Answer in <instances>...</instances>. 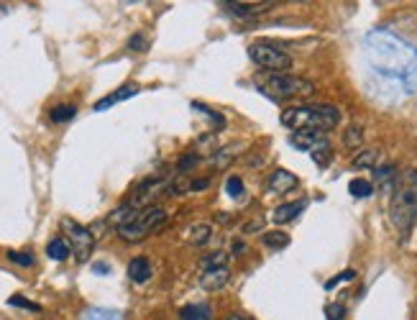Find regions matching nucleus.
I'll return each instance as SVG.
<instances>
[{
  "label": "nucleus",
  "instance_id": "nucleus-35",
  "mask_svg": "<svg viewBox=\"0 0 417 320\" xmlns=\"http://www.w3.org/2000/svg\"><path fill=\"white\" fill-rule=\"evenodd\" d=\"M95 269H97V274H105L108 267H105V264H95Z\"/></svg>",
  "mask_w": 417,
  "mask_h": 320
},
{
  "label": "nucleus",
  "instance_id": "nucleus-10",
  "mask_svg": "<svg viewBox=\"0 0 417 320\" xmlns=\"http://www.w3.org/2000/svg\"><path fill=\"white\" fill-rule=\"evenodd\" d=\"M300 184V180H297V175H292V172H287V169H274L272 177H269V193H290V190H294Z\"/></svg>",
  "mask_w": 417,
  "mask_h": 320
},
{
  "label": "nucleus",
  "instance_id": "nucleus-21",
  "mask_svg": "<svg viewBox=\"0 0 417 320\" xmlns=\"http://www.w3.org/2000/svg\"><path fill=\"white\" fill-rule=\"evenodd\" d=\"M75 113H77V108L64 103V106H57L51 110V121H54V123H64V121H72Z\"/></svg>",
  "mask_w": 417,
  "mask_h": 320
},
{
  "label": "nucleus",
  "instance_id": "nucleus-25",
  "mask_svg": "<svg viewBox=\"0 0 417 320\" xmlns=\"http://www.w3.org/2000/svg\"><path fill=\"white\" fill-rule=\"evenodd\" d=\"M343 315H346V308L340 302H330L325 308V318L328 320H343Z\"/></svg>",
  "mask_w": 417,
  "mask_h": 320
},
{
  "label": "nucleus",
  "instance_id": "nucleus-30",
  "mask_svg": "<svg viewBox=\"0 0 417 320\" xmlns=\"http://www.w3.org/2000/svg\"><path fill=\"white\" fill-rule=\"evenodd\" d=\"M361 136H364V131H361L359 126H353V131H351V134H346V144H349V146L361 144Z\"/></svg>",
  "mask_w": 417,
  "mask_h": 320
},
{
  "label": "nucleus",
  "instance_id": "nucleus-24",
  "mask_svg": "<svg viewBox=\"0 0 417 320\" xmlns=\"http://www.w3.org/2000/svg\"><path fill=\"white\" fill-rule=\"evenodd\" d=\"M8 305H13V308H23V310H31V312H41V305H36V302H31V300H23V297H10Z\"/></svg>",
  "mask_w": 417,
  "mask_h": 320
},
{
  "label": "nucleus",
  "instance_id": "nucleus-15",
  "mask_svg": "<svg viewBox=\"0 0 417 320\" xmlns=\"http://www.w3.org/2000/svg\"><path fill=\"white\" fill-rule=\"evenodd\" d=\"M179 318L182 320H210V305H205V302H192V305H185L182 310H179Z\"/></svg>",
  "mask_w": 417,
  "mask_h": 320
},
{
  "label": "nucleus",
  "instance_id": "nucleus-34",
  "mask_svg": "<svg viewBox=\"0 0 417 320\" xmlns=\"http://www.w3.org/2000/svg\"><path fill=\"white\" fill-rule=\"evenodd\" d=\"M225 320H246V318H243L241 312H231V315H228Z\"/></svg>",
  "mask_w": 417,
  "mask_h": 320
},
{
  "label": "nucleus",
  "instance_id": "nucleus-16",
  "mask_svg": "<svg viewBox=\"0 0 417 320\" xmlns=\"http://www.w3.org/2000/svg\"><path fill=\"white\" fill-rule=\"evenodd\" d=\"M210 238H213V228H210V225L200 223V225H190V228H187V241L192 243V246H205Z\"/></svg>",
  "mask_w": 417,
  "mask_h": 320
},
{
  "label": "nucleus",
  "instance_id": "nucleus-19",
  "mask_svg": "<svg viewBox=\"0 0 417 320\" xmlns=\"http://www.w3.org/2000/svg\"><path fill=\"white\" fill-rule=\"evenodd\" d=\"M353 169H374V164H377V151L374 149H361L359 154L353 156Z\"/></svg>",
  "mask_w": 417,
  "mask_h": 320
},
{
  "label": "nucleus",
  "instance_id": "nucleus-29",
  "mask_svg": "<svg viewBox=\"0 0 417 320\" xmlns=\"http://www.w3.org/2000/svg\"><path fill=\"white\" fill-rule=\"evenodd\" d=\"M192 108H194V110H200V113H207V116L213 118L218 126H225V118L220 116V113H213V110H207V106H203V103H192Z\"/></svg>",
  "mask_w": 417,
  "mask_h": 320
},
{
  "label": "nucleus",
  "instance_id": "nucleus-1",
  "mask_svg": "<svg viewBox=\"0 0 417 320\" xmlns=\"http://www.w3.org/2000/svg\"><path fill=\"white\" fill-rule=\"evenodd\" d=\"M417 221V169H405L397 175L392 187V203H389V223L394 225L399 236L415 225Z\"/></svg>",
  "mask_w": 417,
  "mask_h": 320
},
{
  "label": "nucleus",
  "instance_id": "nucleus-11",
  "mask_svg": "<svg viewBox=\"0 0 417 320\" xmlns=\"http://www.w3.org/2000/svg\"><path fill=\"white\" fill-rule=\"evenodd\" d=\"M307 208V203L305 200H294V203H284L279 205V208H274V213H272V221L277 225H284V223H292L294 218H300L302 210Z\"/></svg>",
  "mask_w": 417,
  "mask_h": 320
},
{
  "label": "nucleus",
  "instance_id": "nucleus-17",
  "mask_svg": "<svg viewBox=\"0 0 417 320\" xmlns=\"http://www.w3.org/2000/svg\"><path fill=\"white\" fill-rule=\"evenodd\" d=\"M231 262V256L225 251H213V254H205L203 259H200V269L207 272V269H218V267H228Z\"/></svg>",
  "mask_w": 417,
  "mask_h": 320
},
{
  "label": "nucleus",
  "instance_id": "nucleus-20",
  "mask_svg": "<svg viewBox=\"0 0 417 320\" xmlns=\"http://www.w3.org/2000/svg\"><path fill=\"white\" fill-rule=\"evenodd\" d=\"M349 193L353 195V197H371V195H374V184H371L369 180L356 177V180H351Z\"/></svg>",
  "mask_w": 417,
  "mask_h": 320
},
{
  "label": "nucleus",
  "instance_id": "nucleus-32",
  "mask_svg": "<svg viewBox=\"0 0 417 320\" xmlns=\"http://www.w3.org/2000/svg\"><path fill=\"white\" fill-rule=\"evenodd\" d=\"M210 184V180H194V182H190V190H194V193H200L203 187H207Z\"/></svg>",
  "mask_w": 417,
  "mask_h": 320
},
{
  "label": "nucleus",
  "instance_id": "nucleus-22",
  "mask_svg": "<svg viewBox=\"0 0 417 320\" xmlns=\"http://www.w3.org/2000/svg\"><path fill=\"white\" fill-rule=\"evenodd\" d=\"M225 190H228V195H231L233 200H238V197H243V180L241 177H228V182H225Z\"/></svg>",
  "mask_w": 417,
  "mask_h": 320
},
{
  "label": "nucleus",
  "instance_id": "nucleus-14",
  "mask_svg": "<svg viewBox=\"0 0 417 320\" xmlns=\"http://www.w3.org/2000/svg\"><path fill=\"white\" fill-rule=\"evenodd\" d=\"M69 254H72V246L64 236H57V238H51L47 246V256L49 259H54V262H64Z\"/></svg>",
  "mask_w": 417,
  "mask_h": 320
},
{
  "label": "nucleus",
  "instance_id": "nucleus-12",
  "mask_svg": "<svg viewBox=\"0 0 417 320\" xmlns=\"http://www.w3.org/2000/svg\"><path fill=\"white\" fill-rule=\"evenodd\" d=\"M138 93V85H123L121 90H116V93H110V95H105L103 100H97L95 108L92 110H97V113H103V110H108V108H113L116 103H121V100H128V97H134Z\"/></svg>",
  "mask_w": 417,
  "mask_h": 320
},
{
  "label": "nucleus",
  "instance_id": "nucleus-6",
  "mask_svg": "<svg viewBox=\"0 0 417 320\" xmlns=\"http://www.w3.org/2000/svg\"><path fill=\"white\" fill-rule=\"evenodd\" d=\"M62 231H64V238L69 241L72 251H75V259L77 262H88L92 249H95V236L90 228H85L82 223L72 221V218H62Z\"/></svg>",
  "mask_w": 417,
  "mask_h": 320
},
{
  "label": "nucleus",
  "instance_id": "nucleus-26",
  "mask_svg": "<svg viewBox=\"0 0 417 320\" xmlns=\"http://www.w3.org/2000/svg\"><path fill=\"white\" fill-rule=\"evenodd\" d=\"M351 280H356V272H353V269H346L343 274H338V277H333V280L325 282V290H333L336 284H340V282H351Z\"/></svg>",
  "mask_w": 417,
  "mask_h": 320
},
{
  "label": "nucleus",
  "instance_id": "nucleus-33",
  "mask_svg": "<svg viewBox=\"0 0 417 320\" xmlns=\"http://www.w3.org/2000/svg\"><path fill=\"white\" fill-rule=\"evenodd\" d=\"M243 249H246V243L236 238V241H233V254H243Z\"/></svg>",
  "mask_w": 417,
  "mask_h": 320
},
{
  "label": "nucleus",
  "instance_id": "nucleus-27",
  "mask_svg": "<svg viewBox=\"0 0 417 320\" xmlns=\"http://www.w3.org/2000/svg\"><path fill=\"white\" fill-rule=\"evenodd\" d=\"M8 259L13 264H21V267H31V264H34V256H31V254H21V251H8Z\"/></svg>",
  "mask_w": 417,
  "mask_h": 320
},
{
  "label": "nucleus",
  "instance_id": "nucleus-5",
  "mask_svg": "<svg viewBox=\"0 0 417 320\" xmlns=\"http://www.w3.org/2000/svg\"><path fill=\"white\" fill-rule=\"evenodd\" d=\"M249 59L253 64L269 75H287L292 67V57L279 49L277 44H269V41H256L249 47Z\"/></svg>",
  "mask_w": 417,
  "mask_h": 320
},
{
  "label": "nucleus",
  "instance_id": "nucleus-23",
  "mask_svg": "<svg viewBox=\"0 0 417 320\" xmlns=\"http://www.w3.org/2000/svg\"><path fill=\"white\" fill-rule=\"evenodd\" d=\"M82 320H121V315L113 310H88Z\"/></svg>",
  "mask_w": 417,
  "mask_h": 320
},
{
  "label": "nucleus",
  "instance_id": "nucleus-8",
  "mask_svg": "<svg viewBox=\"0 0 417 320\" xmlns=\"http://www.w3.org/2000/svg\"><path fill=\"white\" fill-rule=\"evenodd\" d=\"M218 5H223L231 16L236 19H253V16H262L272 8L274 3H231V0H220Z\"/></svg>",
  "mask_w": 417,
  "mask_h": 320
},
{
  "label": "nucleus",
  "instance_id": "nucleus-3",
  "mask_svg": "<svg viewBox=\"0 0 417 320\" xmlns=\"http://www.w3.org/2000/svg\"><path fill=\"white\" fill-rule=\"evenodd\" d=\"M166 210L159 208V205H149V208H141L136 213L131 215L128 221L118 225V236L128 243H136V241H144L146 236H151L154 231H159L162 225L166 223Z\"/></svg>",
  "mask_w": 417,
  "mask_h": 320
},
{
  "label": "nucleus",
  "instance_id": "nucleus-2",
  "mask_svg": "<svg viewBox=\"0 0 417 320\" xmlns=\"http://www.w3.org/2000/svg\"><path fill=\"white\" fill-rule=\"evenodd\" d=\"M279 121L292 131H330L340 123V113L336 106L325 103H305V106H292L281 110Z\"/></svg>",
  "mask_w": 417,
  "mask_h": 320
},
{
  "label": "nucleus",
  "instance_id": "nucleus-9",
  "mask_svg": "<svg viewBox=\"0 0 417 320\" xmlns=\"http://www.w3.org/2000/svg\"><path fill=\"white\" fill-rule=\"evenodd\" d=\"M231 282V269L228 267H218V269H207L200 274V287L205 292H220Z\"/></svg>",
  "mask_w": 417,
  "mask_h": 320
},
{
  "label": "nucleus",
  "instance_id": "nucleus-18",
  "mask_svg": "<svg viewBox=\"0 0 417 320\" xmlns=\"http://www.w3.org/2000/svg\"><path fill=\"white\" fill-rule=\"evenodd\" d=\"M262 243L264 246H269V249H284V246H290V236L284 231H266L262 233Z\"/></svg>",
  "mask_w": 417,
  "mask_h": 320
},
{
  "label": "nucleus",
  "instance_id": "nucleus-4",
  "mask_svg": "<svg viewBox=\"0 0 417 320\" xmlns=\"http://www.w3.org/2000/svg\"><path fill=\"white\" fill-rule=\"evenodd\" d=\"M262 93L272 100H290V97H310L315 85L310 79L294 77V75H266L262 79Z\"/></svg>",
  "mask_w": 417,
  "mask_h": 320
},
{
  "label": "nucleus",
  "instance_id": "nucleus-13",
  "mask_svg": "<svg viewBox=\"0 0 417 320\" xmlns=\"http://www.w3.org/2000/svg\"><path fill=\"white\" fill-rule=\"evenodd\" d=\"M151 262L146 259V256H136V259H131V264H128V277L134 282H146L151 280Z\"/></svg>",
  "mask_w": 417,
  "mask_h": 320
},
{
  "label": "nucleus",
  "instance_id": "nucleus-28",
  "mask_svg": "<svg viewBox=\"0 0 417 320\" xmlns=\"http://www.w3.org/2000/svg\"><path fill=\"white\" fill-rule=\"evenodd\" d=\"M197 162H200V156L187 154V156H182V159L177 162V169H179V172L185 175V172H190V167H194V164H197Z\"/></svg>",
  "mask_w": 417,
  "mask_h": 320
},
{
  "label": "nucleus",
  "instance_id": "nucleus-7",
  "mask_svg": "<svg viewBox=\"0 0 417 320\" xmlns=\"http://www.w3.org/2000/svg\"><path fill=\"white\" fill-rule=\"evenodd\" d=\"M290 144L300 151H307V154H320V151H330V141L323 131H292L290 134Z\"/></svg>",
  "mask_w": 417,
  "mask_h": 320
},
{
  "label": "nucleus",
  "instance_id": "nucleus-31",
  "mask_svg": "<svg viewBox=\"0 0 417 320\" xmlns=\"http://www.w3.org/2000/svg\"><path fill=\"white\" fill-rule=\"evenodd\" d=\"M128 49H134V51H144V49H146V39L141 36V34L131 36V41H128Z\"/></svg>",
  "mask_w": 417,
  "mask_h": 320
}]
</instances>
